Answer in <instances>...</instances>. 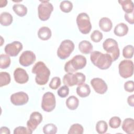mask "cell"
I'll return each mask as SVG.
<instances>
[{"label": "cell", "instance_id": "6da1fadb", "mask_svg": "<svg viewBox=\"0 0 134 134\" xmlns=\"http://www.w3.org/2000/svg\"><path fill=\"white\" fill-rule=\"evenodd\" d=\"M32 73L35 74V81L39 85L47 83L50 75V71L42 61H38L32 68Z\"/></svg>", "mask_w": 134, "mask_h": 134}, {"label": "cell", "instance_id": "7a4b0ae2", "mask_svg": "<svg viewBox=\"0 0 134 134\" xmlns=\"http://www.w3.org/2000/svg\"><path fill=\"white\" fill-rule=\"evenodd\" d=\"M90 59L92 63L101 70H106L111 65L113 59L108 53H103L98 51L91 52Z\"/></svg>", "mask_w": 134, "mask_h": 134}, {"label": "cell", "instance_id": "3957f363", "mask_svg": "<svg viewBox=\"0 0 134 134\" xmlns=\"http://www.w3.org/2000/svg\"><path fill=\"white\" fill-rule=\"evenodd\" d=\"M86 64V59L82 55H76L66 62L64 65V71L67 73H73L78 70L84 68Z\"/></svg>", "mask_w": 134, "mask_h": 134}, {"label": "cell", "instance_id": "277c9868", "mask_svg": "<svg viewBox=\"0 0 134 134\" xmlns=\"http://www.w3.org/2000/svg\"><path fill=\"white\" fill-rule=\"evenodd\" d=\"M86 80L85 75L81 72H76L74 74L66 73L63 77V83L67 86L80 85L84 83Z\"/></svg>", "mask_w": 134, "mask_h": 134}, {"label": "cell", "instance_id": "5b68a950", "mask_svg": "<svg viewBox=\"0 0 134 134\" xmlns=\"http://www.w3.org/2000/svg\"><path fill=\"white\" fill-rule=\"evenodd\" d=\"M103 47L105 51L109 54L113 61H116L119 57L120 51L117 42L112 39H106L103 43Z\"/></svg>", "mask_w": 134, "mask_h": 134}, {"label": "cell", "instance_id": "8992f818", "mask_svg": "<svg viewBox=\"0 0 134 134\" xmlns=\"http://www.w3.org/2000/svg\"><path fill=\"white\" fill-rule=\"evenodd\" d=\"M74 43L70 40L66 39L61 42L57 50V55L62 60L67 59L74 49Z\"/></svg>", "mask_w": 134, "mask_h": 134}, {"label": "cell", "instance_id": "52a82bcc", "mask_svg": "<svg viewBox=\"0 0 134 134\" xmlns=\"http://www.w3.org/2000/svg\"><path fill=\"white\" fill-rule=\"evenodd\" d=\"M76 21L79 30L82 34L86 35L91 31L92 25L89 16L86 13H80L76 17Z\"/></svg>", "mask_w": 134, "mask_h": 134}, {"label": "cell", "instance_id": "ba28073f", "mask_svg": "<svg viewBox=\"0 0 134 134\" xmlns=\"http://www.w3.org/2000/svg\"><path fill=\"white\" fill-rule=\"evenodd\" d=\"M41 2L38 7L39 18L42 21L48 20L53 10V6L49 1H40Z\"/></svg>", "mask_w": 134, "mask_h": 134}, {"label": "cell", "instance_id": "9c48e42d", "mask_svg": "<svg viewBox=\"0 0 134 134\" xmlns=\"http://www.w3.org/2000/svg\"><path fill=\"white\" fill-rule=\"evenodd\" d=\"M118 70L121 77L124 79L130 77L133 73V63L130 60H124L119 63Z\"/></svg>", "mask_w": 134, "mask_h": 134}, {"label": "cell", "instance_id": "30bf717a", "mask_svg": "<svg viewBox=\"0 0 134 134\" xmlns=\"http://www.w3.org/2000/svg\"><path fill=\"white\" fill-rule=\"evenodd\" d=\"M55 97L52 93L47 92L43 95L41 102V108L44 111L47 112L52 111L55 108Z\"/></svg>", "mask_w": 134, "mask_h": 134}, {"label": "cell", "instance_id": "8fae6325", "mask_svg": "<svg viewBox=\"0 0 134 134\" xmlns=\"http://www.w3.org/2000/svg\"><path fill=\"white\" fill-rule=\"evenodd\" d=\"M23 44L18 41H14L7 44L4 48L5 52L9 57H16L23 49Z\"/></svg>", "mask_w": 134, "mask_h": 134}, {"label": "cell", "instance_id": "7c38bea8", "mask_svg": "<svg viewBox=\"0 0 134 134\" xmlns=\"http://www.w3.org/2000/svg\"><path fill=\"white\" fill-rule=\"evenodd\" d=\"M35 54L31 51L27 50L24 51L19 57V62L24 66H28L33 64L36 61Z\"/></svg>", "mask_w": 134, "mask_h": 134}, {"label": "cell", "instance_id": "4fadbf2b", "mask_svg": "<svg viewBox=\"0 0 134 134\" xmlns=\"http://www.w3.org/2000/svg\"><path fill=\"white\" fill-rule=\"evenodd\" d=\"M10 99L13 105L21 106L26 104L28 102L29 97L25 92H18L11 95Z\"/></svg>", "mask_w": 134, "mask_h": 134}, {"label": "cell", "instance_id": "5bb4252c", "mask_svg": "<svg viewBox=\"0 0 134 134\" xmlns=\"http://www.w3.org/2000/svg\"><path fill=\"white\" fill-rule=\"evenodd\" d=\"M91 84L94 91L98 94H104L108 89V86L106 82L99 77L93 78L91 81Z\"/></svg>", "mask_w": 134, "mask_h": 134}, {"label": "cell", "instance_id": "9a60e30c", "mask_svg": "<svg viewBox=\"0 0 134 134\" xmlns=\"http://www.w3.org/2000/svg\"><path fill=\"white\" fill-rule=\"evenodd\" d=\"M42 120V115L39 112L34 111L30 114L29 119L27 122V128L33 131L41 122Z\"/></svg>", "mask_w": 134, "mask_h": 134}, {"label": "cell", "instance_id": "2e32d148", "mask_svg": "<svg viewBox=\"0 0 134 134\" xmlns=\"http://www.w3.org/2000/svg\"><path fill=\"white\" fill-rule=\"evenodd\" d=\"M14 78L15 82L17 83L24 84L28 81L29 76L24 69L18 68L14 71Z\"/></svg>", "mask_w": 134, "mask_h": 134}, {"label": "cell", "instance_id": "e0dca14e", "mask_svg": "<svg viewBox=\"0 0 134 134\" xmlns=\"http://www.w3.org/2000/svg\"><path fill=\"white\" fill-rule=\"evenodd\" d=\"M122 129L128 134L134 133V120L131 118H126L122 122Z\"/></svg>", "mask_w": 134, "mask_h": 134}, {"label": "cell", "instance_id": "ac0fdd59", "mask_svg": "<svg viewBox=\"0 0 134 134\" xmlns=\"http://www.w3.org/2000/svg\"><path fill=\"white\" fill-rule=\"evenodd\" d=\"M128 30V27L126 24L120 23L115 26L114 30V33L117 36L122 37L127 34Z\"/></svg>", "mask_w": 134, "mask_h": 134}, {"label": "cell", "instance_id": "d6986e66", "mask_svg": "<svg viewBox=\"0 0 134 134\" xmlns=\"http://www.w3.org/2000/svg\"><path fill=\"white\" fill-rule=\"evenodd\" d=\"M99 27L104 32L110 31L113 27L111 20L107 17H103L99 21Z\"/></svg>", "mask_w": 134, "mask_h": 134}, {"label": "cell", "instance_id": "ffe728a7", "mask_svg": "<svg viewBox=\"0 0 134 134\" xmlns=\"http://www.w3.org/2000/svg\"><path fill=\"white\" fill-rule=\"evenodd\" d=\"M52 35L51 29L46 26L41 27L39 28L38 31V38L42 40H49Z\"/></svg>", "mask_w": 134, "mask_h": 134}, {"label": "cell", "instance_id": "44dd1931", "mask_svg": "<svg viewBox=\"0 0 134 134\" xmlns=\"http://www.w3.org/2000/svg\"><path fill=\"white\" fill-rule=\"evenodd\" d=\"M76 91L77 94L81 97H86L91 93L90 86L86 83H83L81 85H78Z\"/></svg>", "mask_w": 134, "mask_h": 134}, {"label": "cell", "instance_id": "7402d4cb", "mask_svg": "<svg viewBox=\"0 0 134 134\" xmlns=\"http://www.w3.org/2000/svg\"><path fill=\"white\" fill-rule=\"evenodd\" d=\"M93 49L92 43L87 40H82L79 44V49L83 54H88L91 53Z\"/></svg>", "mask_w": 134, "mask_h": 134}, {"label": "cell", "instance_id": "603a6c76", "mask_svg": "<svg viewBox=\"0 0 134 134\" xmlns=\"http://www.w3.org/2000/svg\"><path fill=\"white\" fill-rule=\"evenodd\" d=\"M13 20V16L10 13L5 12L0 14V23L2 26H9L12 23Z\"/></svg>", "mask_w": 134, "mask_h": 134}, {"label": "cell", "instance_id": "cb8c5ba5", "mask_svg": "<svg viewBox=\"0 0 134 134\" xmlns=\"http://www.w3.org/2000/svg\"><path fill=\"white\" fill-rule=\"evenodd\" d=\"M66 107L70 110H75L79 105V100L75 96H69L65 102Z\"/></svg>", "mask_w": 134, "mask_h": 134}, {"label": "cell", "instance_id": "d4e9b609", "mask_svg": "<svg viewBox=\"0 0 134 134\" xmlns=\"http://www.w3.org/2000/svg\"><path fill=\"white\" fill-rule=\"evenodd\" d=\"M118 3L126 13H131L133 12V3L131 0H119Z\"/></svg>", "mask_w": 134, "mask_h": 134}, {"label": "cell", "instance_id": "484cf974", "mask_svg": "<svg viewBox=\"0 0 134 134\" xmlns=\"http://www.w3.org/2000/svg\"><path fill=\"white\" fill-rule=\"evenodd\" d=\"M14 12L18 16L23 17L27 13V8L24 5L20 4H15L13 6Z\"/></svg>", "mask_w": 134, "mask_h": 134}, {"label": "cell", "instance_id": "4316f807", "mask_svg": "<svg viewBox=\"0 0 134 134\" xmlns=\"http://www.w3.org/2000/svg\"><path fill=\"white\" fill-rule=\"evenodd\" d=\"M10 58L7 54H1L0 58V68L2 69H7L10 64Z\"/></svg>", "mask_w": 134, "mask_h": 134}, {"label": "cell", "instance_id": "83f0119b", "mask_svg": "<svg viewBox=\"0 0 134 134\" xmlns=\"http://www.w3.org/2000/svg\"><path fill=\"white\" fill-rule=\"evenodd\" d=\"M95 129L96 131L99 134H103L106 132L108 129V125L104 120H99L96 124Z\"/></svg>", "mask_w": 134, "mask_h": 134}, {"label": "cell", "instance_id": "f1b7e54d", "mask_svg": "<svg viewBox=\"0 0 134 134\" xmlns=\"http://www.w3.org/2000/svg\"><path fill=\"white\" fill-rule=\"evenodd\" d=\"M10 74L6 72H0V87L6 86L10 82Z\"/></svg>", "mask_w": 134, "mask_h": 134}, {"label": "cell", "instance_id": "f546056e", "mask_svg": "<svg viewBox=\"0 0 134 134\" xmlns=\"http://www.w3.org/2000/svg\"><path fill=\"white\" fill-rule=\"evenodd\" d=\"M84 132L83 126L79 124H74L70 128L68 134H82Z\"/></svg>", "mask_w": 134, "mask_h": 134}, {"label": "cell", "instance_id": "4dcf8cb0", "mask_svg": "<svg viewBox=\"0 0 134 134\" xmlns=\"http://www.w3.org/2000/svg\"><path fill=\"white\" fill-rule=\"evenodd\" d=\"M60 8L62 12L68 13L72 10L73 4L70 1H63L60 4Z\"/></svg>", "mask_w": 134, "mask_h": 134}, {"label": "cell", "instance_id": "1f68e13d", "mask_svg": "<svg viewBox=\"0 0 134 134\" xmlns=\"http://www.w3.org/2000/svg\"><path fill=\"white\" fill-rule=\"evenodd\" d=\"M42 130L44 134H55L57 133L58 129L54 124L50 123L45 125Z\"/></svg>", "mask_w": 134, "mask_h": 134}, {"label": "cell", "instance_id": "d6a6232c", "mask_svg": "<svg viewBox=\"0 0 134 134\" xmlns=\"http://www.w3.org/2000/svg\"><path fill=\"white\" fill-rule=\"evenodd\" d=\"M134 49L132 45H127L122 50V55L126 59H131L133 55Z\"/></svg>", "mask_w": 134, "mask_h": 134}, {"label": "cell", "instance_id": "836d02e7", "mask_svg": "<svg viewBox=\"0 0 134 134\" xmlns=\"http://www.w3.org/2000/svg\"><path fill=\"white\" fill-rule=\"evenodd\" d=\"M121 121L120 118L118 116L112 117L109 120V126L113 129L118 128L121 124Z\"/></svg>", "mask_w": 134, "mask_h": 134}, {"label": "cell", "instance_id": "e575fe53", "mask_svg": "<svg viewBox=\"0 0 134 134\" xmlns=\"http://www.w3.org/2000/svg\"><path fill=\"white\" fill-rule=\"evenodd\" d=\"M103 34L98 30H95L93 31L91 35V39L94 42H98L103 39Z\"/></svg>", "mask_w": 134, "mask_h": 134}, {"label": "cell", "instance_id": "d590c367", "mask_svg": "<svg viewBox=\"0 0 134 134\" xmlns=\"http://www.w3.org/2000/svg\"><path fill=\"white\" fill-rule=\"evenodd\" d=\"M32 132L33 131L28 128L23 126H19L15 128L13 133L14 134H31Z\"/></svg>", "mask_w": 134, "mask_h": 134}, {"label": "cell", "instance_id": "8d00e7d4", "mask_svg": "<svg viewBox=\"0 0 134 134\" xmlns=\"http://www.w3.org/2000/svg\"><path fill=\"white\" fill-rule=\"evenodd\" d=\"M61 85V79L60 77L58 76L53 77L50 83H49V87L52 90H57Z\"/></svg>", "mask_w": 134, "mask_h": 134}, {"label": "cell", "instance_id": "74e56055", "mask_svg": "<svg viewBox=\"0 0 134 134\" xmlns=\"http://www.w3.org/2000/svg\"><path fill=\"white\" fill-rule=\"evenodd\" d=\"M58 95L61 98L66 97L69 94V88L66 85L61 86L57 91Z\"/></svg>", "mask_w": 134, "mask_h": 134}, {"label": "cell", "instance_id": "f35d334b", "mask_svg": "<svg viewBox=\"0 0 134 134\" xmlns=\"http://www.w3.org/2000/svg\"><path fill=\"white\" fill-rule=\"evenodd\" d=\"M124 89L126 91L131 93L134 91V82L133 81H128L124 84Z\"/></svg>", "mask_w": 134, "mask_h": 134}, {"label": "cell", "instance_id": "ab89813d", "mask_svg": "<svg viewBox=\"0 0 134 134\" xmlns=\"http://www.w3.org/2000/svg\"><path fill=\"white\" fill-rule=\"evenodd\" d=\"M125 19L130 24H134V19H133V12L131 13H125L124 15Z\"/></svg>", "mask_w": 134, "mask_h": 134}, {"label": "cell", "instance_id": "60d3db41", "mask_svg": "<svg viewBox=\"0 0 134 134\" xmlns=\"http://www.w3.org/2000/svg\"><path fill=\"white\" fill-rule=\"evenodd\" d=\"M127 102L129 106L131 107L134 106V95H131L128 96L127 98Z\"/></svg>", "mask_w": 134, "mask_h": 134}, {"label": "cell", "instance_id": "b9f144b4", "mask_svg": "<svg viewBox=\"0 0 134 134\" xmlns=\"http://www.w3.org/2000/svg\"><path fill=\"white\" fill-rule=\"evenodd\" d=\"M0 133L1 134H10V130L8 128L6 127H2L0 128Z\"/></svg>", "mask_w": 134, "mask_h": 134}]
</instances>
